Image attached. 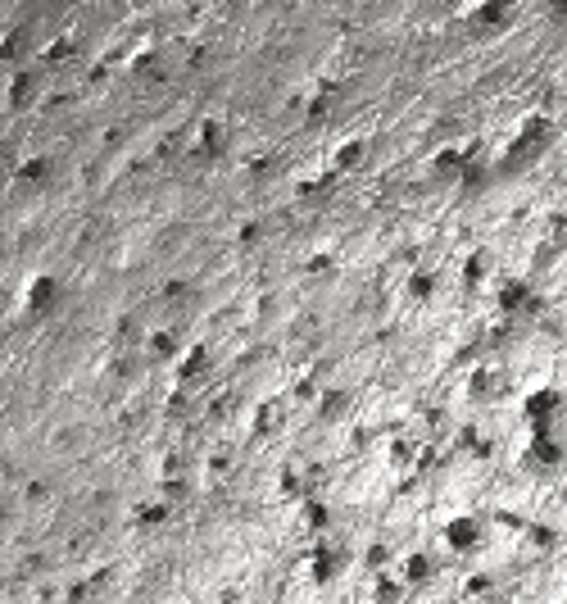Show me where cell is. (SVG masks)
<instances>
[{"instance_id":"obj_5","label":"cell","mask_w":567,"mask_h":604,"mask_svg":"<svg viewBox=\"0 0 567 604\" xmlns=\"http://www.w3.org/2000/svg\"><path fill=\"white\" fill-rule=\"evenodd\" d=\"M536 541H540V546H554L558 531H554V527H536Z\"/></svg>"},{"instance_id":"obj_3","label":"cell","mask_w":567,"mask_h":604,"mask_svg":"<svg viewBox=\"0 0 567 604\" xmlns=\"http://www.w3.org/2000/svg\"><path fill=\"white\" fill-rule=\"evenodd\" d=\"M450 541H454L459 550H477V541H481V527H477L472 518H463V522H454V527H450Z\"/></svg>"},{"instance_id":"obj_4","label":"cell","mask_w":567,"mask_h":604,"mask_svg":"<svg viewBox=\"0 0 567 604\" xmlns=\"http://www.w3.org/2000/svg\"><path fill=\"white\" fill-rule=\"evenodd\" d=\"M522 305H536L531 300V287L527 282H509L504 287V309H522Z\"/></svg>"},{"instance_id":"obj_1","label":"cell","mask_w":567,"mask_h":604,"mask_svg":"<svg viewBox=\"0 0 567 604\" xmlns=\"http://www.w3.org/2000/svg\"><path fill=\"white\" fill-rule=\"evenodd\" d=\"M558 414H563V391H558V386L531 391V400H527V418H531L536 427H549Z\"/></svg>"},{"instance_id":"obj_2","label":"cell","mask_w":567,"mask_h":604,"mask_svg":"<svg viewBox=\"0 0 567 604\" xmlns=\"http://www.w3.org/2000/svg\"><path fill=\"white\" fill-rule=\"evenodd\" d=\"M531 459H536V463H545V468H558V463H563V445L554 441V432H549V427H536Z\"/></svg>"}]
</instances>
